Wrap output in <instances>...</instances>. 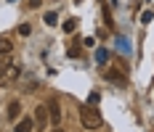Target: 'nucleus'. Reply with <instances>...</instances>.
<instances>
[{
    "label": "nucleus",
    "mask_w": 154,
    "mask_h": 132,
    "mask_svg": "<svg viewBox=\"0 0 154 132\" xmlns=\"http://www.w3.org/2000/svg\"><path fill=\"white\" fill-rule=\"evenodd\" d=\"M80 122H82V127L85 130H98L101 124H104V119H101V114L93 108V106H80Z\"/></svg>",
    "instance_id": "1"
},
{
    "label": "nucleus",
    "mask_w": 154,
    "mask_h": 132,
    "mask_svg": "<svg viewBox=\"0 0 154 132\" xmlns=\"http://www.w3.org/2000/svg\"><path fill=\"white\" fill-rule=\"evenodd\" d=\"M35 127H48V106H37V111H35Z\"/></svg>",
    "instance_id": "2"
},
{
    "label": "nucleus",
    "mask_w": 154,
    "mask_h": 132,
    "mask_svg": "<svg viewBox=\"0 0 154 132\" xmlns=\"http://www.w3.org/2000/svg\"><path fill=\"white\" fill-rule=\"evenodd\" d=\"M106 79H109V82H114V85H120V87L128 85V77H125L122 72H117V69H109V72H106Z\"/></svg>",
    "instance_id": "3"
},
{
    "label": "nucleus",
    "mask_w": 154,
    "mask_h": 132,
    "mask_svg": "<svg viewBox=\"0 0 154 132\" xmlns=\"http://www.w3.org/2000/svg\"><path fill=\"white\" fill-rule=\"evenodd\" d=\"M16 77H19V66H14V63L8 61V66H5V74L0 77V85H5V82H14Z\"/></svg>",
    "instance_id": "4"
},
{
    "label": "nucleus",
    "mask_w": 154,
    "mask_h": 132,
    "mask_svg": "<svg viewBox=\"0 0 154 132\" xmlns=\"http://www.w3.org/2000/svg\"><path fill=\"white\" fill-rule=\"evenodd\" d=\"M48 114H51V124H61V108L56 101L48 103Z\"/></svg>",
    "instance_id": "5"
},
{
    "label": "nucleus",
    "mask_w": 154,
    "mask_h": 132,
    "mask_svg": "<svg viewBox=\"0 0 154 132\" xmlns=\"http://www.w3.org/2000/svg\"><path fill=\"white\" fill-rule=\"evenodd\" d=\"M32 130H35V119L27 116V119H21V122L16 124V130H14V132H32Z\"/></svg>",
    "instance_id": "6"
},
{
    "label": "nucleus",
    "mask_w": 154,
    "mask_h": 132,
    "mask_svg": "<svg viewBox=\"0 0 154 132\" xmlns=\"http://www.w3.org/2000/svg\"><path fill=\"white\" fill-rule=\"evenodd\" d=\"M19 114H21V103L14 101L11 106H8V119H19Z\"/></svg>",
    "instance_id": "7"
},
{
    "label": "nucleus",
    "mask_w": 154,
    "mask_h": 132,
    "mask_svg": "<svg viewBox=\"0 0 154 132\" xmlns=\"http://www.w3.org/2000/svg\"><path fill=\"white\" fill-rule=\"evenodd\" d=\"M66 53H69V56H72V58H80V56H82V48H80V43H72L69 45V48H66Z\"/></svg>",
    "instance_id": "8"
},
{
    "label": "nucleus",
    "mask_w": 154,
    "mask_h": 132,
    "mask_svg": "<svg viewBox=\"0 0 154 132\" xmlns=\"http://www.w3.org/2000/svg\"><path fill=\"white\" fill-rule=\"evenodd\" d=\"M14 50V45H11V40H0V56H8Z\"/></svg>",
    "instance_id": "9"
},
{
    "label": "nucleus",
    "mask_w": 154,
    "mask_h": 132,
    "mask_svg": "<svg viewBox=\"0 0 154 132\" xmlns=\"http://www.w3.org/2000/svg\"><path fill=\"white\" fill-rule=\"evenodd\" d=\"M75 29H77V21L75 19H66V21H64V32L69 34V32H75Z\"/></svg>",
    "instance_id": "10"
},
{
    "label": "nucleus",
    "mask_w": 154,
    "mask_h": 132,
    "mask_svg": "<svg viewBox=\"0 0 154 132\" xmlns=\"http://www.w3.org/2000/svg\"><path fill=\"white\" fill-rule=\"evenodd\" d=\"M106 58H109V53L104 50V48H101V50L96 53V63H106Z\"/></svg>",
    "instance_id": "11"
},
{
    "label": "nucleus",
    "mask_w": 154,
    "mask_h": 132,
    "mask_svg": "<svg viewBox=\"0 0 154 132\" xmlns=\"http://www.w3.org/2000/svg\"><path fill=\"white\" fill-rule=\"evenodd\" d=\"M56 19H59V16H56L53 11H51V13H45V19H43V21H45L48 27H53V24H56Z\"/></svg>",
    "instance_id": "12"
},
{
    "label": "nucleus",
    "mask_w": 154,
    "mask_h": 132,
    "mask_svg": "<svg viewBox=\"0 0 154 132\" xmlns=\"http://www.w3.org/2000/svg\"><path fill=\"white\" fill-rule=\"evenodd\" d=\"M141 21H143V24H149V21H154V13H152V11H143V16H141Z\"/></svg>",
    "instance_id": "13"
},
{
    "label": "nucleus",
    "mask_w": 154,
    "mask_h": 132,
    "mask_svg": "<svg viewBox=\"0 0 154 132\" xmlns=\"http://www.w3.org/2000/svg\"><path fill=\"white\" fill-rule=\"evenodd\" d=\"M29 32H32L29 24H21V27H19V34H29Z\"/></svg>",
    "instance_id": "14"
},
{
    "label": "nucleus",
    "mask_w": 154,
    "mask_h": 132,
    "mask_svg": "<svg viewBox=\"0 0 154 132\" xmlns=\"http://www.w3.org/2000/svg\"><path fill=\"white\" fill-rule=\"evenodd\" d=\"M96 101H98V92H91V98H88V103H91V106H96Z\"/></svg>",
    "instance_id": "15"
},
{
    "label": "nucleus",
    "mask_w": 154,
    "mask_h": 132,
    "mask_svg": "<svg viewBox=\"0 0 154 132\" xmlns=\"http://www.w3.org/2000/svg\"><path fill=\"white\" fill-rule=\"evenodd\" d=\"M43 5V0H29V8H40Z\"/></svg>",
    "instance_id": "16"
},
{
    "label": "nucleus",
    "mask_w": 154,
    "mask_h": 132,
    "mask_svg": "<svg viewBox=\"0 0 154 132\" xmlns=\"http://www.w3.org/2000/svg\"><path fill=\"white\" fill-rule=\"evenodd\" d=\"M53 132H64V130H53Z\"/></svg>",
    "instance_id": "17"
},
{
    "label": "nucleus",
    "mask_w": 154,
    "mask_h": 132,
    "mask_svg": "<svg viewBox=\"0 0 154 132\" xmlns=\"http://www.w3.org/2000/svg\"><path fill=\"white\" fill-rule=\"evenodd\" d=\"M75 3H82V0H75Z\"/></svg>",
    "instance_id": "18"
}]
</instances>
